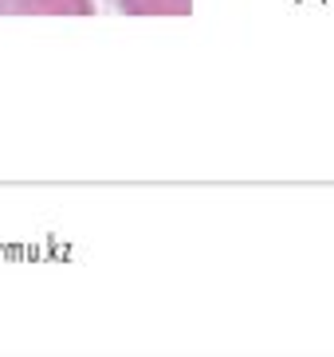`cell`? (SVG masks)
Listing matches in <instances>:
<instances>
[{"mask_svg":"<svg viewBox=\"0 0 334 357\" xmlns=\"http://www.w3.org/2000/svg\"><path fill=\"white\" fill-rule=\"evenodd\" d=\"M118 12L138 20H181L193 12V0H115Z\"/></svg>","mask_w":334,"mask_h":357,"instance_id":"obj_2","label":"cell"},{"mask_svg":"<svg viewBox=\"0 0 334 357\" xmlns=\"http://www.w3.org/2000/svg\"><path fill=\"white\" fill-rule=\"evenodd\" d=\"M0 16H94V0H0Z\"/></svg>","mask_w":334,"mask_h":357,"instance_id":"obj_1","label":"cell"}]
</instances>
